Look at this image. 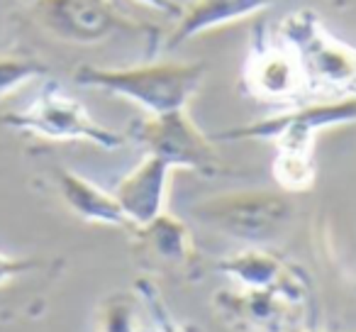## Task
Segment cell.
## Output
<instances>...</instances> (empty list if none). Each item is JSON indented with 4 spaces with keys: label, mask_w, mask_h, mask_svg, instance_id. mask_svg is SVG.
<instances>
[{
    "label": "cell",
    "mask_w": 356,
    "mask_h": 332,
    "mask_svg": "<svg viewBox=\"0 0 356 332\" xmlns=\"http://www.w3.org/2000/svg\"><path fill=\"white\" fill-rule=\"evenodd\" d=\"M137 3H142V6L152 8V10L161 13V15H168V17H178L181 10H184V6L176 3V0H137Z\"/></svg>",
    "instance_id": "ffe728a7"
},
{
    "label": "cell",
    "mask_w": 356,
    "mask_h": 332,
    "mask_svg": "<svg viewBox=\"0 0 356 332\" xmlns=\"http://www.w3.org/2000/svg\"><path fill=\"white\" fill-rule=\"evenodd\" d=\"M49 74V64L25 52H0V100L25 84Z\"/></svg>",
    "instance_id": "2e32d148"
},
{
    "label": "cell",
    "mask_w": 356,
    "mask_h": 332,
    "mask_svg": "<svg viewBox=\"0 0 356 332\" xmlns=\"http://www.w3.org/2000/svg\"><path fill=\"white\" fill-rule=\"evenodd\" d=\"M193 215L208 228L244 242H268L293 215L291 200L273 191H234L193 205Z\"/></svg>",
    "instance_id": "8992f818"
},
{
    "label": "cell",
    "mask_w": 356,
    "mask_h": 332,
    "mask_svg": "<svg viewBox=\"0 0 356 332\" xmlns=\"http://www.w3.org/2000/svg\"><path fill=\"white\" fill-rule=\"evenodd\" d=\"M273 6V0H193L176 17V27L166 35L163 47L176 49L198 35L244 20Z\"/></svg>",
    "instance_id": "7c38bea8"
},
{
    "label": "cell",
    "mask_w": 356,
    "mask_h": 332,
    "mask_svg": "<svg viewBox=\"0 0 356 332\" xmlns=\"http://www.w3.org/2000/svg\"><path fill=\"white\" fill-rule=\"evenodd\" d=\"M42 267L40 259H25V257H8L0 252V286L15 281V278L32 274Z\"/></svg>",
    "instance_id": "d6986e66"
},
{
    "label": "cell",
    "mask_w": 356,
    "mask_h": 332,
    "mask_svg": "<svg viewBox=\"0 0 356 332\" xmlns=\"http://www.w3.org/2000/svg\"><path fill=\"white\" fill-rule=\"evenodd\" d=\"M0 125L49 142H90L108 152H115L127 142V134L95 122L88 108L54 81L42 86L27 108L0 115Z\"/></svg>",
    "instance_id": "277c9868"
},
{
    "label": "cell",
    "mask_w": 356,
    "mask_h": 332,
    "mask_svg": "<svg viewBox=\"0 0 356 332\" xmlns=\"http://www.w3.org/2000/svg\"><path fill=\"white\" fill-rule=\"evenodd\" d=\"M173 171L176 169L161 157L147 154L124 179L118 181L113 193L124 218L129 220V230L152 223L156 215L166 210L168 181Z\"/></svg>",
    "instance_id": "8fae6325"
},
{
    "label": "cell",
    "mask_w": 356,
    "mask_h": 332,
    "mask_svg": "<svg viewBox=\"0 0 356 332\" xmlns=\"http://www.w3.org/2000/svg\"><path fill=\"white\" fill-rule=\"evenodd\" d=\"M305 301V291L286 288H242L215 293L220 315L244 332H286Z\"/></svg>",
    "instance_id": "30bf717a"
},
{
    "label": "cell",
    "mask_w": 356,
    "mask_h": 332,
    "mask_svg": "<svg viewBox=\"0 0 356 332\" xmlns=\"http://www.w3.org/2000/svg\"><path fill=\"white\" fill-rule=\"evenodd\" d=\"M208 66L200 61H147L134 66H93L74 69V81L83 88L127 98L144 115L184 110L205 81Z\"/></svg>",
    "instance_id": "6da1fadb"
},
{
    "label": "cell",
    "mask_w": 356,
    "mask_h": 332,
    "mask_svg": "<svg viewBox=\"0 0 356 332\" xmlns=\"http://www.w3.org/2000/svg\"><path fill=\"white\" fill-rule=\"evenodd\" d=\"M54 186L64 205L86 223L95 225H113V228H127L129 220L124 218L115 193H108L86 176L66 169V166H54Z\"/></svg>",
    "instance_id": "4fadbf2b"
},
{
    "label": "cell",
    "mask_w": 356,
    "mask_h": 332,
    "mask_svg": "<svg viewBox=\"0 0 356 332\" xmlns=\"http://www.w3.org/2000/svg\"><path fill=\"white\" fill-rule=\"evenodd\" d=\"M286 332H332V330H300V327H291Z\"/></svg>",
    "instance_id": "44dd1931"
},
{
    "label": "cell",
    "mask_w": 356,
    "mask_h": 332,
    "mask_svg": "<svg viewBox=\"0 0 356 332\" xmlns=\"http://www.w3.org/2000/svg\"><path fill=\"white\" fill-rule=\"evenodd\" d=\"M273 179L283 191H307L317 179L315 152L278 149L273 161Z\"/></svg>",
    "instance_id": "9a60e30c"
},
{
    "label": "cell",
    "mask_w": 356,
    "mask_h": 332,
    "mask_svg": "<svg viewBox=\"0 0 356 332\" xmlns=\"http://www.w3.org/2000/svg\"><path fill=\"white\" fill-rule=\"evenodd\" d=\"M215 269L227 274L229 278L242 288H286V291H305V283H300L296 269H288L273 254L264 249H247L234 257L220 259Z\"/></svg>",
    "instance_id": "5bb4252c"
},
{
    "label": "cell",
    "mask_w": 356,
    "mask_h": 332,
    "mask_svg": "<svg viewBox=\"0 0 356 332\" xmlns=\"http://www.w3.org/2000/svg\"><path fill=\"white\" fill-rule=\"evenodd\" d=\"M127 137L144 147L147 154L161 157L173 169L195 171L205 179L229 174L227 164L215 147V139L203 134L186 108L161 115H144L129 125Z\"/></svg>",
    "instance_id": "5b68a950"
},
{
    "label": "cell",
    "mask_w": 356,
    "mask_h": 332,
    "mask_svg": "<svg viewBox=\"0 0 356 332\" xmlns=\"http://www.w3.org/2000/svg\"><path fill=\"white\" fill-rule=\"evenodd\" d=\"M95 332H137V298L134 293H110L100 301Z\"/></svg>",
    "instance_id": "e0dca14e"
},
{
    "label": "cell",
    "mask_w": 356,
    "mask_h": 332,
    "mask_svg": "<svg viewBox=\"0 0 356 332\" xmlns=\"http://www.w3.org/2000/svg\"><path fill=\"white\" fill-rule=\"evenodd\" d=\"M356 122V95L325 98L320 103L300 105L288 113H278L242 127L213 134L215 142H239V139H271L278 149L315 152V139L322 129Z\"/></svg>",
    "instance_id": "52a82bcc"
},
{
    "label": "cell",
    "mask_w": 356,
    "mask_h": 332,
    "mask_svg": "<svg viewBox=\"0 0 356 332\" xmlns=\"http://www.w3.org/2000/svg\"><path fill=\"white\" fill-rule=\"evenodd\" d=\"M134 291H137V298L149 310V315H152L159 332H198L193 325H184V322L173 320L168 308L163 306V298H161V293H159V288L154 286L149 278H137V281H134Z\"/></svg>",
    "instance_id": "ac0fdd59"
},
{
    "label": "cell",
    "mask_w": 356,
    "mask_h": 332,
    "mask_svg": "<svg viewBox=\"0 0 356 332\" xmlns=\"http://www.w3.org/2000/svg\"><path fill=\"white\" fill-rule=\"evenodd\" d=\"M276 35L293 47L307 95H356V49L337 40L312 10H296L278 22Z\"/></svg>",
    "instance_id": "3957f363"
},
{
    "label": "cell",
    "mask_w": 356,
    "mask_h": 332,
    "mask_svg": "<svg viewBox=\"0 0 356 332\" xmlns=\"http://www.w3.org/2000/svg\"><path fill=\"white\" fill-rule=\"evenodd\" d=\"M134 252L144 269L161 271L163 276L193 283L200 278V254L195 249L193 232L184 220L173 218L163 210L147 225L132 228Z\"/></svg>",
    "instance_id": "9c48e42d"
},
{
    "label": "cell",
    "mask_w": 356,
    "mask_h": 332,
    "mask_svg": "<svg viewBox=\"0 0 356 332\" xmlns=\"http://www.w3.org/2000/svg\"><path fill=\"white\" fill-rule=\"evenodd\" d=\"M242 84L249 95L264 103H296L307 95L305 76L293 47L278 35H268L266 27L254 30L242 66Z\"/></svg>",
    "instance_id": "ba28073f"
},
{
    "label": "cell",
    "mask_w": 356,
    "mask_h": 332,
    "mask_svg": "<svg viewBox=\"0 0 356 332\" xmlns=\"http://www.w3.org/2000/svg\"><path fill=\"white\" fill-rule=\"evenodd\" d=\"M22 6L42 32L69 45H100L113 37H129L154 49L161 40L159 27L124 15L113 0H22Z\"/></svg>",
    "instance_id": "7a4b0ae2"
}]
</instances>
